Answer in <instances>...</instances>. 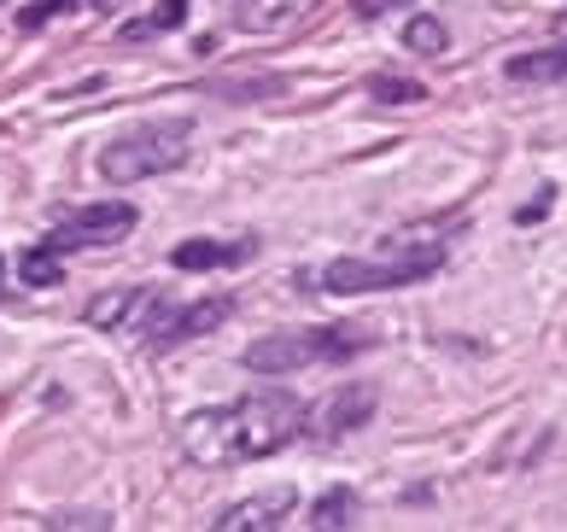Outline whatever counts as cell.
Masks as SVG:
<instances>
[{
	"label": "cell",
	"instance_id": "1",
	"mask_svg": "<svg viewBox=\"0 0 567 532\" xmlns=\"http://www.w3.org/2000/svg\"><path fill=\"white\" fill-rule=\"evenodd\" d=\"M305 428V403L292 392H251L240 403H223V410H199L187 416L182 444L194 462H258L276 457L287 439H299Z\"/></svg>",
	"mask_w": 567,
	"mask_h": 532
},
{
	"label": "cell",
	"instance_id": "2",
	"mask_svg": "<svg viewBox=\"0 0 567 532\" xmlns=\"http://www.w3.org/2000/svg\"><path fill=\"white\" fill-rule=\"evenodd\" d=\"M374 328H305V334H269L258 346H246L251 375H292L310 364H346V357L369 351Z\"/></svg>",
	"mask_w": 567,
	"mask_h": 532
},
{
	"label": "cell",
	"instance_id": "3",
	"mask_svg": "<svg viewBox=\"0 0 567 532\" xmlns=\"http://www.w3.org/2000/svg\"><path fill=\"white\" fill-rule=\"evenodd\" d=\"M187 153H194V130H187V123H141V130L117 135L106 153H100V176L112 187H130V182L176 170Z\"/></svg>",
	"mask_w": 567,
	"mask_h": 532
},
{
	"label": "cell",
	"instance_id": "4",
	"mask_svg": "<svg viewBox=\"0 0 567 532\" xmlns=\"http://www.w3.org/2000/svg\"><path fill=\"white\" fill-rule=\"evenodd\" d=\"M445 252L439 246H398L386 258H333L322 269V287L328 293H381V287H410L422 282V275L439 269Z\"/></svg>",
	"mask_w": 567,
	"mask_h": 532
},
{
	"label": "cell",
	"instance_id": "5",
	"mask_svg": "<svg viewBox=\"0 0 567 532\" xmlns=\"http://www.w3.org/2000/svg\"><path fill=\"white\" fill-rule=\"evenodd\" d=\"M130 228H135V205L100 200V205L71 211V217L48 234V246H53V252H89V246H112V241H123Z\"/></svg>",
	"mask_w": 567,
	"mask_h": 532
},
{
	"label": "cell",
	"instance_id": "6",
	"mask_svg": "<svg viewBox=\"0 0 567 532\" xmlns=\"http://www.w3.org/2000/svg\"><path fill=\"white\" fill-rule=\"evenodd\" d=\"M228 316H235V299L217 293V299H205V305H182V310H164L158 323H141V334H146V346L171 351V346H182V339H199V334L223 328Z\"/></svg>",
	"mask_w": 567,
	"mask_h": 532
},
{
	"label": "cell",
	"instance_id": "7",
	"mask_svg": "<svg viewBox=\"0 0 567 532\" xmlns=\"http://www.w3.org/2000/svg\"><path fill=\"white\" fill-rule=\"evenodd\" d=\"M158 293L153 287H117V293H100V299L82 310L89 323L100 328V334H123V328H135V323H146V316H158Z\"/></svg>",
	"mask_w": 567,
	"mask_h": 532
},
{
	"label": "cell",
	"instance_id": "8",
	"mask_svg": "<svg viewBox=\"0 0 567 532\" xmlns=\"http://www.w3.org/2000/svg\"><path fill=\"white\" fill-rule=\"evenodd\" d=\"M292 503H299V498H292V485H276V492H264V498H246L235 509H223L212 526L217 532H269V526H287Z\"/></svg>",
	"mask_w": 567,
	"mask_h": 532
},
{
	"label": "cell",
	"instance_id": "9",
	"mask_svg": "<svg viewBox=\"0 0 567 532\" xmlns=\"http://www.w3.org/2000/svg\"><path fill=\"white\" fill-rule=\"evenodd\" d=\"M374 416V387H363V380H351V387H340L322 410H317V439H340L351 428H363V421Z\"/></svg>",
	"mask_w": 567,
	"mask_h": 532
},
{
	"label": "cell",
	"instance_id": "10",
	"mask_svg": "<svg viewBox=\"0 0 567 532\" xmlns=\"http://www.w3.org/2000/svg\"><path fill=\"white\" fill-rule=\"evenodd\" d=\"M251 241H182L171 252V264L176 269H223V264H246L251 258Z\"/></svg>",
	"mask_w": 567,
	"mask_h": 532
},
{
	"label": "cell",
	"instance_id": "11",
	"mask_svg": "<svg viewBox=\"0 0 567 532\" xmlns=\"http://www.w3.org/2000/svg\"><path fill=\"white\" fill-rule=\"evenodd\" d=\"M515 82H567V48H544V53H520L509 59Z\"/></svg>",
	"mask_w": 567,
	"mask_h": 532
},
{
	"label": "cell",
	"instance_id": "12",
	"mask_svg": "<svg viewBox=\"0 0 567 532\" xmlns=\"http://www.w3.org/2000/svg\"><path fill=\"white\" fill-rule=\"evenodd\" d=\"M18 275H24V287H53L59 275H65V264H59V252H53V246H35V252H24Z\"/></svg>",
	"mask_w": 567,
	"mask_h": 532
},
{
	"label": "cell",
	"instance_id": "13",
	"mask_svg": "<svg viewBox=\"0 0 567 532\" xmlns=\"http://www.w3.org/2000/svg\"><path fill=\"white\" fill-rule=\"evenodd\" d=\"M369 94L386 100V105H415V100H427V89H422V82H410V76H374Z\"/></svg>",
	"mask_w": 567,
	"mask_h": 532
},
{
	"label": "cell",
	"instance_id": "14",
	"mask_svg": "<svg viewBox=\"0 0 567 532\" xmlns=\"http://www.w3.org/2000/svg\"><path fill=\"white\" fill-rule=\"evenodd\" d=\"M404 41L415 53H445V24H439V18H410Z\"/></svg>",
	"mask_w": 567,
	"mask_h": 532
},
{
	"label": "cell",
	"instance_id": "15",
	"mask_svg": "<svg viewBox=\"0 0 567 532\" xmlns=\"http://www.w3.org/2000/svg\"><path fill=\"white\" fill-rule=\"evenodd\" d=\"M310 526H351V492H328L310 509Z\"/></svg>",
	"mask_w": 567,
	"mask_h": 532
},
{
	"label": "cell",
	"instance_id": "16",
	"mask_svg": "<svg viewBox=\"0 0 567 532\" xmlns=\"http://www.w3.org/2000/svg\"><path fill=\"white\" fill-rule=\"evenodd\" d=\"M187 18V0H158V12L146 18V24H130V35H146V30H176Z\"/></svg>",
	"mask_w": 567,
	"mask_h": 532
},
{
	"label": "cell",
	"instance_id": "17",
	"mask_svg": "<svg viewBox=\"0 0 567 532\" xmlns=\"http://www.w3.org/2000/svg\"><path fill=\"white\" fill-rule=\"evenodd\" d=\"M59 12H71V0H35V7L18 18V24H24V30H41V24H48V18H59Z\"/></svg>",
	"mask_w": 567,
	"mask_h": 532
},
{
	"label": "cell",
	"instance_id": "18",
	"mask_svg": "<svg viewBox=\"0 0 567 532\" xmlns=\"http://www.w3.org/2000/svg\"><path fill=\"white\" fill-rule=\"evenodd\" d=\"M0 7H7V0H0Z\"/></svg>",
	"mask_w": 567,
	"mask_h": 532
}]
</instances>
